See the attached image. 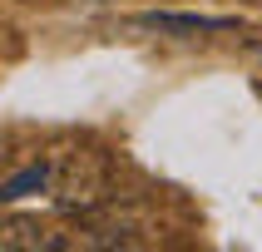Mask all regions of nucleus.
<instances>
[{
    "label": "nucleus",
    "mask_w": 262,
    "mask_h": 252,
    "mask_svg": "<svg viewBox=\"0 0 262 252\" xmlns=\"http://www.w3.org/2000/svg\"><path fill=\"white\" fill-rule=\"evenodd\" d=\"M114 198V178H109V163L94 158V153H70L59 158L55 168V208L64 218H94L99 208H109Z\"/></svg>",
    "instance_id": "f257e3e1"
},
{
    "label": "nucleus",
    "mask_w": 262,
    "mask_h": 252,
    "mask_svg": "<svg viewBox=\"0 0 262 252\" xmlns=\"http://www.w3.org/2000/svg\"><path fill=\"white\" fill-rule=\"evenodd\" d=\"M144 242V218H134V213H119V218H89L84 237H79V247H139Z\"/></svg>",
    "instance_id": "f03ea898"
},
{
    "label": "nucleus",
    "mask_w": 262,
    "mask_h": 252,
    "mask_svg": "<svg viewBox=\"0 0 262 252\" xmlns=\"http://www.w3.org/2000/svg\"><path fill=\"white\" fill-rule=\"evenodd\" d=\"M0 247L5 252H64L70 237L50 233L40 222H5V227H0Z\"/></svg>",
    "instance_id": "7ed1b4c3"
},
{
    "label": "nucleus",
    "mask_w": 262,
    "mask_h": 252,
    "mask_svg": "<svg viewBox=\"0 0 262 252\" xmlns=\"http://www.w3.org/2000/svg\"><path fill=\"white\" fill-rule=\"evenodd\" d=\"M144 30H173V35H208V30H237V20H223V15H168V10H154V15H139Z\"/></svg>",
    "instance_id": "20e7f679"
},
{
    "label": "nucleus",
    "mask_w": 262,
    "mask_h": 252,
    "mask_svg": "<svg viewBox=\"0 0 262 252\" xmlns=\"http://www.w3.org/2000/svg\"><path fill=\"white\" fill-rule=\"evenodd\" d=\"M55 183V173L45 168V163H35V168H25V173H15V178H5V188H0V198H25V193H35V188H50Z\"/></svg>",
    "instance_id": "39448f33"
}]
</instances>
